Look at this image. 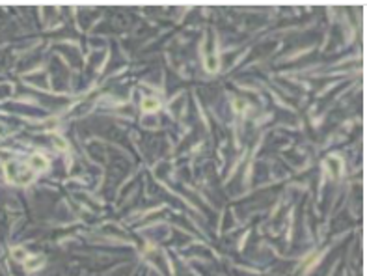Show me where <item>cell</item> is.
<instances>
[{"instance_id":"obj_1","label":"cell","mask_w":367,"mask_h":276,"mask_svg":"<svg viewBox=\"0 0 367 276\" xmlns=\"http://www.w3.org/2000/svg\"><path fill=\"white\" fill-rule=\"evenodd\" d=\"M144 108H145V110H147V108H157V103H155V101H145V103H144Z\"/></svg>"}]
</instances>
